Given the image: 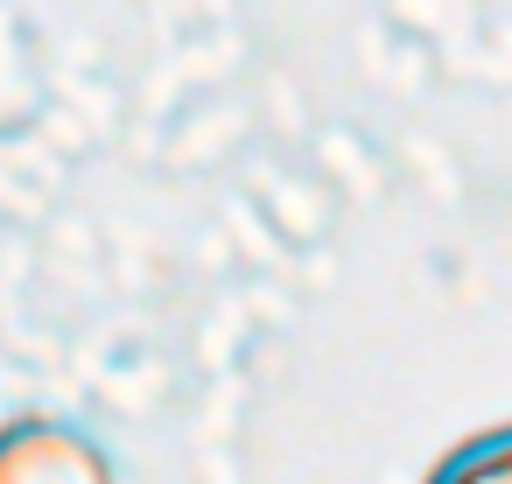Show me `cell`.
Here are the masks:
<instances>
[{
  "instance_id": "2",
  "label": "cell",
  "mask_w": 512,
  "mask_h": 484,
  "mask_svg": "<svg viewBox=\"0 0 512 484\" xmlns=\"http://www.w3.org/2000/svg\"><path fill=\"white\" fill-rule=\"evenodd\" d=\"M428 484H512V421H498V428L456 442V449L428 470Z\"/></svg>"
},
{
  "instance_id": "1",
  "label": "cell",
  "mask_w": 512,
  "mask_h": 484,
  "mask_svg": "<svg viewBox=\"0 0 512 484\" xmlns=\"http://www.w3.org/2000/svg\"><path fill=\"white\" fill-rule=\"evenodd\" d=\"M0 484H120V477L85 428L57 414H22L0 428Z\"/></svg>"
}]
</instances>
